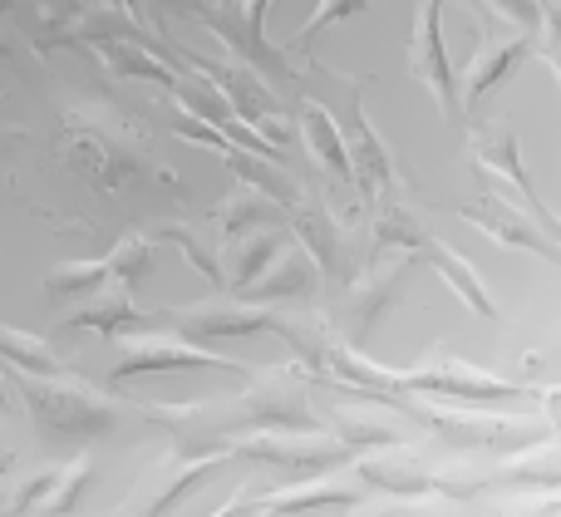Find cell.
I'll return each instance as SVG.
<instances>
[{
  "instance_id": "cell-1",
  "label": "cell",
  "mask_w": 561,
  "mask_h": 517,
  "mask_svg": "<svg viewBox=\"0 0 561 517\" xmlns=\"http://www.w3.org/2000/svg\"><path fill=\"white\" fill-rule=\"evenodd\" d=\"M55 148L84 183L99 187V193H114V187L134 183V177L148 173V168L163 173V183L178 187L173 168H158L153 158H148L144 138H138L118 114H108V108H69V114L59 118Z\"/></svg>"
},
{
  "instance_id": "cell-2",
  "label": "cell",
  "mask_w": 561,
  "mask_h": 517,
  "mask_svg": "<svg viewBox=\"0 0 561 517\" xmlns=\"http://www.w3.org/2000/svg\"><path fill=\"white\" fill-rule=\"evenodd\" d=\"M20 394H25V410L49 439L65 444H89L99 434L114 429V404L99 400L89 384H65V380H45V375H25L15 370Z\"/></svg>"
},
{
  "instance_id": "cell-3",
  "label": "cell",
  "mask_w": 561,
  "mask_h": 517,
  "mask_svg": "<svg viewBox=\"0 0 561 517\" xmlns=\"http://www.w3.org/2000/svg\"><path fill=\"white\" fill-rule=\"evenodd\" d=\"M158 325H173V335L183 341H232V335H262L276 325L272 306H256L247 296H232V301H203V306H183V311H163Z\"/></svg>"
},
{
  "instance_id": "cell-4",
  "label": "cell",
  "mask_w": 561,
  "mask_h": 517,
  "mask_svg": "<svg viewBox=\"0 0 561 517\" xmlns=\"http://www.w3.org/2000/svg\"><path fill=\"white\" fill-rule=\"evenodd\" d=\"M168 370H247L237 360H222V355L203 351L197 341H183V335H124L118 345V365L114 380H134V375H168Z\"/></svg>"
},
{
  "instance_id": "cell-5",
  "label": "cell",
  "mask_w": 561,
  "mask_h": 517,
  "mask_svg": "<svg viewBox=\"0 0 561 517\" xmlns=\"http://www.w3.org/2000/svg\"><path fill=\"white\" fill-rule=\"evenodd\" d=\"M203 30H213L217 39L227 45V55L232 59H242V65H252L256 74L266 79V84H276V89H296L300 79V65L286 55V49H276L272 39H262V35H252V30L242 25V15L232 10V20H227V5H217V10H207L203 15Z\"/></svg>"
},
{
  "instance_id": "cell-6",
  "label": "cell",
  "mask_w": 561,
  "mask_h": 517,
  "mask_svg": "<svg viewBox=\"0 0 561 517\" xmlns=\"http://www.w3.org/2000/svg\"><path fill=\"white\" fill-rule=\"evenodd\" d=\"M296 134H300V143H306L310 163H316L325 177H335V183L359 203V193H355V163H350V148H345V134H340L335 108L320 104V99H300Z\"/></svg>"
},
{
  "instance_id": "cell-7",
  "label": "cell",
  "mask_w": 561,
  "mask_h": 517,
  "mask_svg": "<svg viewBox=\"0 0 561 517\" xmlns=\"http://www.w3.org/2000/svg\"><path fill=\"white\" fill-rule=\"evenodd\" d=\"M409 390L419 394H448V400H463V404H513L523 400L527 390L507 380H493V375H473L468 365H448V370H424V375H409Z\"/></svg>"
},
{
  "instance_id": "cell-8",
  "label": "cell",
  "mask_w": 561,
  "mask_h": 517,
  "mask_svg": "<svg viewBox=\"0 0 561 517\" xmlns=\"http://www.w3.org/2000/svg\"><path fill=\"white\" fill-rule=\"evenodd\" d=\"M153 325V315L138 311L134 291L118 286V291H94L79 311H65L59 315V331H99V335H134Z\"/></svg>"
},
{
  "instance_id": "cell-9",
  "label": "cell",
  "mask_w": 561,
  "mask_h": 517,
  "mask_svg": "<svg viewBox=\"0 0 561 517\" xmlns=\"http://www.w3.org/2000/svg\"><path fill=\"white\" fill-rule=\"evenodd\" d=\"M296 246V237H290V227H262V232H247L237 237V252H232V286L237 291H247V286H256L266 272L280 262V256Z\"/></svg>"
},
{
  "instance_id": "cell-10",
  "label": "cell",
  "mask_w": 561,
  "mask_h": 517,
  "mask_svg": "<svg viewBox=\"0 0 561 517\" xmlns=\"http://www.w3.org/2000/svg\"><path fill=\"white\" fill-rule=\"evenodd\" d=\"M217 227H222L227 237H247V232H262V227H286V207L276 203V197L256 193V187L237 183L232 193L222 197V207H217Z\"/></svg>"
},
{
  "instance_id": "cell-11",
  "label": "cell",
  "mask_w": 561,
  "mask_h": 517,
  "mask_svg": "<svg viewBox=\"0 0 561 517\" xmlns=\"http://www.w3.org/2000/svg\"><path fill=\"white\" fill-rule=\"evenodd\" d=\"M316 282H320V266L310 262L300 246H290L286 256L272 266V272L262 276L256 286H247V301H256V306H272V301H296V296H306V291H316Z\"/></svg>"
},
{
  "instance_id": "cell-12",
  "label": "cell",
  "mask_w": 561,
  "mask_h": 517,
  "mask_svg": "<svg viewBox=\"0 0 561 517\" xmlns=\"http://www.w3.org/2000/svg\"><path fill=\"white\" fill-rule=\"evenodd\" d=\"M114 282L108 276V256H89V262H59L45 272V296L55 306H69V301H89L94 291Z\"/></svg>"
},
{
  "instance_id": "cell-13",
  "label": "cell",
  "mask_w": 561,
  "mask_h": 517,
  "mask_svg": "<svg viewBox=\"0 0 561 517\" xmlns=\"http://www.w3.org/2000/svg\"><path fill=\"white\" fill-rule=\"evenodd\" d=\"M0 360H5L10 370L45 375V380H59V375H65V360H59L55 345L30 335V331H15V325H5V321H0Z\"/></svg>"
},
{
  "instance_id": "cell-14",
  "label": "cell",
  "mask_w": 561,
  "mask_h": 517,
  "mask_svg": "<svg viewBox=\"0 0 561 517\" xmlns=\"http://www.w3.org/2000/svg\"><path fill=\"white\" fill-rule=\"evenodd\" d=\"M168 94H173V104L183 108V114L203 118V124H213V128H222L227 118H232V104H227V94L207 74H197V69H187V74L178 79Z\"/></svg>"
},
{
  "instance_id": "cell-15",
  "label": "cell",
  "mask_w": 561,
  "mask_h": 517,
  "mask_svg": "<svg viewBox=\"0 0 561 517\" xmlns=\"http://www.w3.org/2000/svg\"><path fill=\"white\" fill-rule=\"evenodd\" d=\"M153 266H158V242L148 232H124L114 242V252H108V276H114L118 286H144L148 276H153Z\"/></svg>"
},
{
  "instance_id": "cell-16",
  "label": "cell",
  "mask_w": 561,
  "mask_h": 517,
  "mask_svg": "<svg viewBox=\"0 0 561 517\" xmlns=\"http://www.w3.org/2000/svg\"><path fill=\"white\" fill-rule=\"evenodd\" d=\"M359 15H369V0H316V10H310V20L296 30V35L286 39V55H300L306 45H316L325 30H335V25H345V20H359Z\"/></svg>"
},
{
  "instance_id": "cell-17",
  "label": "cell",
  "mask_w": 561,
  "mask_h": 517,
  "mask_svg": "<svg viewBox=\"0 0 561 517\" xmlns=\"http://www.w3.org/2000/svg\"><path fill=\"white\" fill-rule=\"evenodd\" d=\"M148 237H153L158 246H178V252H183V262L193 266V272L203 276L207 286H222V282H227V276H222V266H217V256L207 252V246L197 242V237L187 232L183 222H163V227H148Z\"/></svg>"
},
{
  "instance_id": "cell-18",
  "label": "cell",
  "mask_w": 561,
  "mask_h": 517,
  "mask_svg": "<svg viewBox=\"0 0 561 517\" xmlns=\"http://www.w3.org/2000/svg\"><path fill=\"white\" fill-rule=\"evenodd\" d=\"M222 469H232V449H217V453H207V459H197L187 473H178V483L163 493V498L153 503V508H148V517H163V513H173V503H183L187 493H197V489H203V483H213Z\"/></svg>"
},
{
  "instance_id": "cell-19",
  "label": "cell",
  "mask_w": 561,
  "mask_h": 517,
  "mask_svg": "<svg viewBox=\"0 0 561 517\" xmlns=\"http://www.w3.org/2000/svg\"><path fill=\"white\" fill-rule=\"evenodd\" d=\"M89 479H94V463H89V459L59 469L55 473V493H45V498H39V517H69V513H75V503L84 498Z\"/></svg>"
},
{
  "instance_id": "cell-20",
  "label": "cell",
  "mask_w": 561,
  "mask_h": 517,
  "mask_svg": "<svg viewBox=\"0 0 561 517\" xmlns=\"http://www.w3.org/2000/svg\"><path fill=\"white\" fill-rule=\"evenodd\" d=\"M345 503H355V493H345V489H306V493H276L266 508L306 513V508H345Z\"/></svg>"
},
{
  "instance_id": "cell-21",
  "label": "cell",
  "mask_w": 561,
  "mask_h": 517,
  "mask_svg": "<svg viewBox=\"0 0 561 517\" xmlns=\"http://www.w3.org/2000/svg\"><path fill=\"white\" fill-rule=\"evenodd\" d=\"M276 0H237V15H242V25L252 30V35L266 39V15H272Z\"/></svg>"
},
{
  "instance_id": "cell-22",
  "label": "cell",
  "mask_w": 561,
  "mask_h": 517,
  "mask_svg": "<svg viewBox=\"0 0 561 517\" xmlns=\"http://www.w3.org/2000/svg\"><path fill=\"white\" fill-rule=\"evenodd\" d=\"M158 10H163V20L168 15H197L203 20L207 10H217V0H158Z\"/></svg>"
},
{
  "instance_id": "cell-23",
  "label": "cell",
  "mask_w": 561,
  "mask_h": 517,
  "mask_svg": "<svg viewBox=\"0 0 561 517\" xmlns=\"http://www.w3.org/2000/svg\"><path fill=\"white\" fill-rule=\"evenodd\" d=\"M256 508H262V503H256V498H237V503H227V508H217L213 517H252Z\"/></svg>"
},
{
  "instance_id": "cell-24",
  "label": "cell",
  "mask_w": 561,
  "mask_h": 517,
  "mask_svg": "<svg viewBox=\"0 0 561 517\" xmlns=\"http://www.w3.org/2000/svg\"><path fill=\"white\" fill-rule=\"evenodd\" d=\"M79 5H118V10H128V15H138V0H79Z\"/></svg>"
},
{
  "instance_id": "cell-25",
  "label": "cell",
  "mask_w": 561,
  "mask_h": 517,
  "mask_svg": "<svg viewBox=\"0 0 561 517\" xmlns=\"http://www.w3.org/2000/svg\"><path fill=\"white\" fill-rule=\"evenodd\" d=\"M15 5L20 0H0V15H15Z\"/></svg>"
},
{
  "instance_id": "cell-26",
  "label": "cell",
  "mask_w": 561,
  "mask_h": 517,
  "mask_svg": "<svg viewBox=\"0 0 561 517\" xmlns=\"http://www.w3.org/2000/svg\"><path fill=\"white\" fill-rule=\"evenodd\" d=\"M0 410H10V390H5V380H0Z\"/></svg>"
},
{
  "instance_id": "cell-27",
  "label": "cell",
  "mask_w": 561,
  "mask_h": 517,
  "mask_svg": "<svg viewBox=\"0 0 561 517\" xmlns=\"http://www.w3.org/2000/svg\"><path fill=\"white\" fill-rule=\"evenodd\" d=\"M10 55V39H5V30H0V59H5Z\"/></svg>"
},
{
  "instance_id": "cell-28",
  "label": "cell",
  "mask_w": 561,
  "mask_h": 517,
  "mask_svg": "<svg viewBox=\"0 0 561 517\" xmlns=\"http://www.w3.org/2000/svg\"><path fill=\"white\" fill-rule=\"evenodd\" d=\"M217 5H237V0H217Z\"/></svg>"
}]
</instances>
